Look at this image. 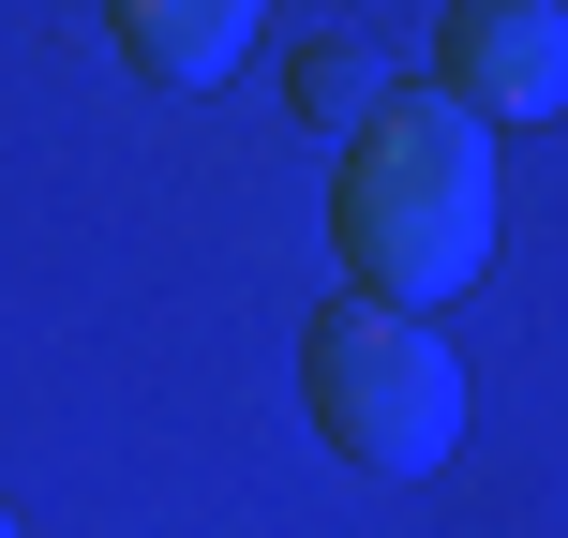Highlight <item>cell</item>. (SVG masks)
<instances>
[{
	"label": "cell",
	"instance_id": "8992f818",
	"mask_svg": "<svg viewBox=\"0 0 568 538\" xmlns=\"http://www.w3.org/2000/svg\"><path fill=\"white\" fill-rule=\"evenodd\" d=\"M0 538H16V524H0Z\"/></svg>",
	"mask_w": 568,
	"mask_h": 538
},
{
	"label": "cell",
	"instance_id": "7a4b0ae2",
	"mask_svg": "<svg viewBox=\"0 0 568 538\" xmlns=\"http://www.w3.org/2000/svg\"><path fill=\"white\" fill-rule=\"evenodd\" d=\"M300 404H314V434H329L344 464L419 479V464H449V434H464V359L419 329V314H389V300H329L314 344H300Z\"/></svg>",
	"mask_w": 568,
	"mask_h": 538
},
{
	"label": "cell",
	"instance_id": "5b68a950",
	"mask_svg": "<svg viewBox=\"0 0 568 538\" xmlns=\"http://www.w3.org/2000/svg\"><path fill=\"white\" fill-rule=\"evenodd\" d=\"M359 90H374V75H359V60H314V75H300V105H314V120H329V135H359Z\"/></svg>",
	"mask_w": 568,
	"mask_h": 538
},
{
	"label": "cell",
	"instance_id": "277c9868",
	"mask_svg": "<svg viewBox=\"0 0 568 538\" xmlns=\"http://www.w3.org/2000/svg\"><path fill=\"white\" fill-rule=\"evenodd\" d=\"M105 30H120V60H135L150 90H210V75H240V45L270 30V0H105Z\"/></svg>",
	"mask_w": 568,
	"mask_h": 538
},
{
	"label": "cell",
	"instance_id": "3957f363",
	"mask_svg": "<svg viewBox=\"0 0 568 538\" xmlns=\"http://www.w3.org/2000/svg\"><path fill=\"white\" fill-rule=\"evenodd\" d=\"M434 60H449V105L479 120V135L568 105V16H554V0H449Z\"/></svg>",
	"mask_w": 568,
	"mask_h": 538
},
{
	"label": "cell",
	"instance_id": "6da1fadb",
	"mask_svg": "<svg viewBox=\"0 0 568 538\" xmlns=\"http://www.w3.org/2000/svg\"><path fill=\"white\" fill-rule=\"evenodd\" d=\"M329 240H344V300H449L494 255V135L449 105V90H404V105H359L329 180Z\"/></svg>",
	"mask_w": 568,
	"mask_h": 538
}]
</instances>
